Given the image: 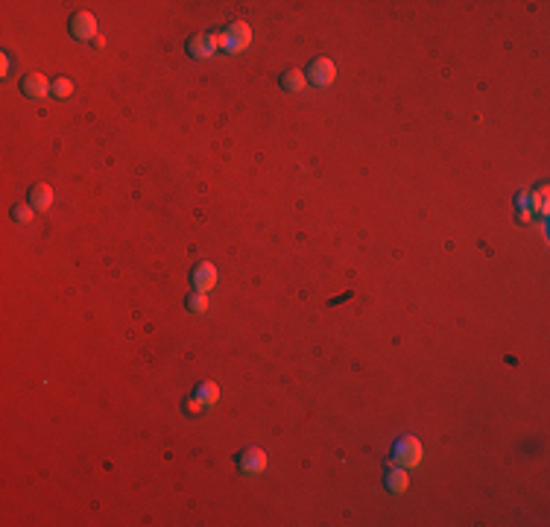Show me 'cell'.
Returning a JSON list of instances; mask_svg holds the SVG:
<instances>
[{
  "mask_svg": "<svg viewBox=\"0 0 550 527\" xmlns=\"http://www.w3.org/2000/svg\"><path fill=\"white\" fill-rule=\"evenodd\" d=\"M392 463H398L404 469H413L422 463V443L416 436H401L392 445Z\"/></svg>",
  "mask_w": 550,
  "mask_h": 527,
  "instance_id": "cell-1",
  "label": "cell"
},
{
  "mask_svg": "<svg viewBox=\"0 0 550 527\" xmlns=\"http://www.w3.org/2000/svg\"><path fill=\"white\" fill-rule=\"evenodd\" d=\"M304 76H307V82H313L316 88H328V85H334V80H337V68H334L331 59L319 56V59H313L311 65H307Z\"/></svg>",
  "mask_w": 550,
  "mask_h": 527,
  "instance_id": "cell-2",
  "label": "cell"
},
{
  "mask_svg": "<svg viewBox=\"0 0 550 527\" xmlns=\"http://www.w3.org/2000/svg\"><path fill=\"white\" fill-rule=\"evenodd\" d=\"M217 41L223 44L226 50H232V53H240L246 47V44L252 41V30L243 24V21H235V24H228L226 27V32H223V38L217 36Z\"/></svg>",
  "mask_w": 550,
  "mask_h": 527,
  "instance_id": "cell-3",
  "label": "cell"
},
{
  "mask_svg": "<svg viewBox=\"0 0 550 527\" xmlns=\"http://www.w3.org/2000/svg\"><path fill=\"white\" fill-rule=\"evenodd\" d=\"M68 30L76 41H91L97 36V18L91 12H73L68 21Z\"/></svg>",
  "mask_w": 550,
  "mask_h": 527,
  "instance_id": "cell-4",
  "label": "cell"
},
{
  "mask_svg": "<svg viewBox=\"0 0 550 527\" xmlns=\"http://www.w3.org/2000/svg\"><path fill=\"white\" fill-rule=\"evenodd\" d=\"M237 469L243 471V475H261L263 469H267V452L263 448H243V452L237 454Z\"/></svg>",
  "mask_w": 550,
  "mask_h": 527,
  "instance_id": "cell-5",
  "label": "cell"
},
{
  "mask_svg": "<svg viewBox=\"0 0 550 527\" xmlns=\"http://www.w3.org/2000/svg\"><path fill=\"white\" fill-rule=\"evenodd\" d=\"M191 288L200 290V293H208V290L217 288V267L214 264H208V261L196 264L193 272H191Z\"/></svg>",
  "mask_w": 550,
  "mask_h": 527,
  "instance_id": "cell-6",
  "label": "cell"
},
{
  "mask_svg": "<svg viewBox=\"0 0 550 527\" xmlns=\"http://www.w3.org/2000/svg\"><path fill=\"white\" fill-rule=\"evenodd\" d=\"M21 91H24V97H29V100H41V97H47L53 91V85L47 82V76L29 73V76H24V82H21Z\"/></svg>",
  "mask_w": 550,
  "mask_h": 527,
  "instance_id": "cell-7",
  "label": "cell"
},
{
  "mask_svg": "<svg viewBox=\"0 0 550 527\" xmlns=\"http://www.w3.org/2000/svg\"><path fill=\"white\" fill-rule=\"evenodd\" d=\"M217 36H205V32H200V36H193L191 41H188V53L193 59H205V56H211L214 53V47H217Z\"/></svg>",
  "mask_w": 550,
  "mask_h": 527,
  "instance_id": "cell-8",
  "label": "cell"
},
{
  "mask_svg": "<svg viewBox=\"0 0 550 527\" xmlns=\"http://www.w3.org/2000/svg\"><path fill=\"white\" fill-rule=\"evenodd\" d=\"M50 202H53L50 185H44V182L32 185V188H29V208H36V211H47Z\"/></svg>",
  "mask_w": 550,
  "mask_h": 527,
  "instance_id": "cell-9",
  "label": "cell"
},
{
  "mask_svg": "<svg viewBox=\"0 0 550 527\" xmlns=\"http://www.w3.org/2000/svg\"><path fill=\"white\" fill-rule=\"evenodd\" d=\"M193 395H196V401L200 404H205V408H214V404L219 401V387L214 381H202L200 387L193 390Z\"/></svg>",
  "mask_w": 550,
  "mask_h": 527,
  "instance_id": "cell-10",
  "label": "cell"
},
{
  "mask_svg": "<svg viewBox=\"0 0 550 527\" xmlns=\"http://www.w3.org/2000/svg\"><path fill=\"white\" fill-rule=\"evenodd\" d=\"M307 85V76H304V71H299V68H290V71H284L281 73V88L284 91H302V88Z\"/></svg>",
  "mask_w": 550,
  "mask_h": 527,
  "instance_id": "cell-11",
  "label": "cell"
},
{
  "mask_svg": "<svg viewBox=\"0 0 550 527\" xmlns=\"http://www.w3.org/2000/svg\"><path fill=\"white\" fill-rule=\"evenodd\" d=\"M383 487L390 492H404L410 487V475H407L404 469H392V471H387V478H383Z\"/></svg>",
  "mask_w": 550,
  "mask_h": 527,
  "instance_id": "cell-12",
  "label": "cell"
},
{
  "mask_svg": "<svg viewBox=\"0 0 550 527\" xmlns=\"http://www.w3.org/2000/svg\"><path fill=\"white\" fill-rule=\"evenodd\" d=\"M188 311L191 314H202V311H208V293H200V290H193L191 296H188Z\"/></svg>",
  "mask_w": 550,
  "mask_h": 527,
  "instance_id": "cell-13",
  "label": "cell"
},
{
  "mask_svg": "<svg viewBox=\"0 0 550 527\" xmlns=\"http://www.w3.org/2000/svg\"><path fill=\"white\" fill-rule=\"evenodd\" d=\"M53 94H56L59 100H64V97H71V94H73V82H71V80H64V76H62V80H56V82H53Z\"/></svg>",
  "mask_w": 550,
  "mask_h": 527,
  "instance_id": "cell-14",
  "label": "cell"
},
{
  "mask_svg": "<svg viewBox=\"0 0 550 527\" xmlns=\"http://www.w3.org/2000/svg\"><path fill=\"white\" fill-rule=\"evenodd\" d=\"M12 220H15V223H29V220H32V208L15 205V208H12Z\"/></svg>",
  "mask_w": 550,
  "mask_h": 527,
  "instance_id": "cell-15",
  "label": "cell"
}]
</instances>
